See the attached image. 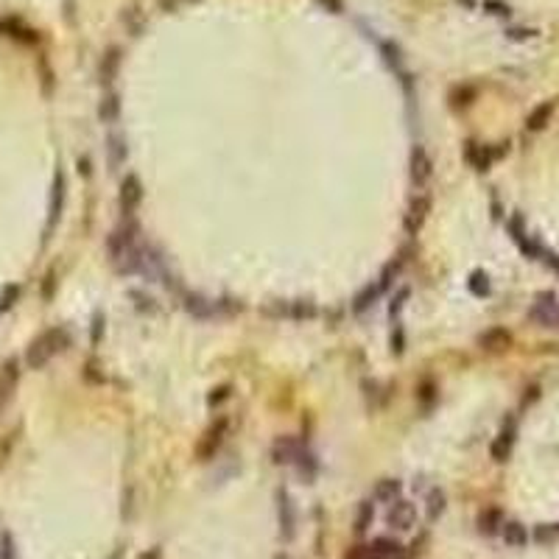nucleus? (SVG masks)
I'll return each mask as SVG.
<instances>
[{"mask_svg":"<svg viewBox=\"0 0 559 559\" xmlns=\"http://www.w3.org/2000/svg\"><path fill=\"white\" fill-rule=\"evenodd\" d=\"M70 344V335L65 327H53V330H45L40 339L31 342V347L26 350V364L28 369H42L51 364L53 356H59L62 350H67Z\"/></svg>","mask_w":559,"mask_h":559,"instance_id":"obj_1","label":"nucleus"},{"mask_svg":"<svg viewBox=\"0 0 559 559\" xmlns=\"http://www.w3.org/2000/svg\"><path fill=\"white\" fill-rule=\"evenodd\" d=\"M350 559H411L406 553V548L397 542V540H389V537H378L367 545H358Z\"/></svg>","mask_w":559,"mask_h":559,"instance_id":"obj_2","label":"nucleus"},{"mask_svg":"<svg viewBox=\"0 0 559 559\" xmlns=\"http://www.w3.org/2000/svg\"><path fill=\"white\" fill-rule=\"evenodd\" d=\"M227 433H230V419H227V417H218V422H212V425L207 428V433L201 436V442H199V447H196L199 459H201V462H210V459L218 453V447L224 444V439H227Z\"/></svg>","mask_w":559,"mask_h":559,"instance_id":"obj_3","label":"nucleus"},{"mask_svg":"<svg viewBox=\"0 0 559 559\" xmlns=\"http://www.w3.org/2000/svg\"><path fill=\"white\" fill-rule=\"evenodd\" d=\"M185 308H187V313L196 316V319H215L218 313H230V310H233V305L207 299V297H201V294H187V297H185Z\"/></svg>","mask_w":559,"mask_h":559,"instance_id":"obj_4","label":"nucleus"},{"mask_svg":"<svg viewBox=\"0 0 559 559\" xmlns=\"http://www.w3.org/2000/svg\"><path fill=\"white\" fill-rule=\"evenodd\" d=\"M528 319L537 322L540 327H559V305H556V297H553V294H542V297L531 305Z\"/></svg>","mask_w":559,"mask_h":559,"instance_id":"obj_5","label":"nucleus"},{"mask_svg":"<svg viewBox=\"0 0 559 559\" xmlns=\"http://www.w3.org/2000/svg\"><path fill=\"white\" fill-rule=\"evenodd\" d=\"M509 235H512V241L517 244V249H520L526 258L540 260L542 247H540V241H537L534 235H528V233H526V227H523V218H520V215H512V221H509Z\"/></svg>","mask_w":559,"mask_h":559,"instance_id":"obj_6","label":"nucleus"},{"mask_svg":"<svg viewBox=\"0 0 559 559\" xmlns=\"http://www.w3.org/2000/svg\"><path fill=\"white\" fill-rule=\"evenodd\" d=\"M414 520H417V509H414V503H408V501H403V498H397L394 503H389L386 523H389L392 528H397V531H408V528L414 526Z\"/></svg>","mask_w":559,"mask_h":559,"instance_id":"obj_7","label":"nucleus"},{"mask_svg":"<svg viewBox=\"0 0 559 559\" xmlns=\"http://www.w3.org/2000/svg\"><path fill=\"white\" fill-rule=\"evenodd\" d=\"M17 381H20V369H17V361H6L0 367V411H3L12 397H15V389H17Z\"/></svg>","mask_w":559,"mask_h":559,"instance_id":"obj_8","label":"nucleus"},{"mask_svg":"<svg viewBox=\"0 0 559 559\" xmlns=\"http://www.w3.org/2000/svg\"><path fill=\"white\" fill-rule=\"evenodd\" d=\"M302 442L299 439H294V436H280L274 444H272V459L277 462V465H294V459L299 456V451H302Z\"/></svg>","mask_w":559,"mask_h":559,"instance_id":"obj_9","label":"nucleus"},{"mask_svg":"<svg viewBox=\"0 0 559 559\" xmlns=\"http://www.w3.org/2000/svg\"><path fill=\"white\" fill-rule=\"evenodd\" d=\"M277 515H280V534H283V540H291L294 531H297V509H294V501L285 492L277 495Z\"/></svg>","mask_w":559,"mask_h":559,"instance_id":"obj_10","label":"nucleus"},{"mask_svg":"<svg viewBox=\"0 0 559 559\" xmlns=\"http://www.w3.org/2000/svg\"><path fill=\"white\" fill-rule=\"evenodd\" d=\"M65 193H67L65 174H62V171H56V176H53V190H51V207H48V230H53V227H56V221L62 218Z\"/></svg>","mask_w":559,"mask_h":559,"instance_id":"obj_11","label":"nucleus"},{"mask_svg":"<svg viewBox=\"0 0 559 559\" xmlns=\"http://www.w3.org/2000/svg\"><path fill=\"white\" fill-rule=\"evenodd\" d=\"M512 444H515V419L503 422L501 433L495 436V442H492V447H490V456H492L495 462H506L509 453H512Z\"/></svg>","mask_w":559,"mask_h":559,"instance_id":"obj_12","label":"nucleus"},{"mask_svg":"<svg viewBox=\"0 0 559 559\" xmlns=\"http://www.w3.org/2000/svg\"><path fill=\"white\" fill-rule=\"evenodd\" d=\"M431 174H433L431 157L425 154L422 146H417V149L411 151V179H414V185H417V187H425V182L431 179Z\"/></svg>","mask_w":559,"mask_h":559,"instance_id":"obj_13","label":"nucleus"},{"mask_svg":"<svg viewBox=\"0 0 559 559\" xmlns=\"http://www.w3.org/2000/svg\"><path fill=\"white\" fill-rule=\"evenodd\" d=\"M269 313H277V316H285V319H313L316 308H313V302L294 299V302H280V305L269 308Z\"/></svg>","mask_w":559,"mask_h":559,"instance_id":"obj_14","label":"nucleus"},{"mask_svg":"<svg viewBox=\"0 0 559 559\" xmlns=\"http://www.w3.org/2000/svg\"><path fill=\"white\" fill-rule=\"evenodd\" d=\"M465 160L476 168V171H487L490 165H492V160H495V154H492V149L490 146H484V143H476V140H470L467 146H465Z\"/></svg>","mask_w":559,"mask_h":559,"instance_id":"obj_15","label":"nucleus"},{"mask_svg":"<svg viewBox=\"0 0 559 559\" xmlns=\"http://www.w3.org/2000/svg\"><path fill=\"white\" fill-rule=\"evenodd\" d=\"M106 157H109V168L112 171H121L129 160V149H126V140L121 135H109L106 140Z\"/></svg>","mask_w":559,"mask_h":559,"instance_id":"obj_16","label":"nucleus"},{"mask_svg":"<svg viewBox=\"0 0 559 559\" xmlns=\"http://www.w3.org/2000/svg\"><path fill=\"white\" fill-rule=\"evenodd\" d=\"M140 199H143V187H140V182H137L135 176H126L124 185H121V207H124V212L132 215L135 207L140 204Z\"/></svg>","mask_w":559,"mask_h":559,"instance_id":"obj_17","label":"nucleus"},{"mask_svg":"<svg viewBox=\"0 0 559 559\" xmlns=\"http://www.w3.org/2000/svg\"><path fill=\"white\" fill-rule=\"evenodd\" d=\"M291 467L299 473V478H302V481H308V484H310V481L316 478V473H319V459H316V456L308 451V447H302L299 456L294 459V465H291Z\"/></svg>","mask_w":559,"mask_h":559,"instance_id":"obj_18","label":"nucleus"},{"mask_svg":"<svg viewBox=\"0 0 559 559\" xmlns=\"http://www.w3.org/2000/svg\"><path fill=\"white\" fill-rule=\"evenodd\" d=\"M0 34L12 37V40H17V42H37V34H34L28 26H23L20 20H15V17L0 20Z\"/></svg>","mask_w":559,"mask_h":559,"instance_id":"obj_19","label":"nucleus"},{"mask_svg":"<svg viewBox=\"0 0 559 559\" xmlns=\"http://www.w3.org/2000/svg\"><path fill=\"white\" fill-rule=\"evenodd\" d=\"M403 495V484L397 478H383L378 481V487L372 490V501L375 503H394Z\"/></svg>","mask_w":559,"mask_h":559,"instance_id":"obj_20","label":"nucleus"},{"mask_svg":"<svg viewBox=\"0 0 559 559\" xmlns=\"http://www.w3.org/2000/svg\"><path fill=\"white\" fill-rule=\"evenodd\" d=\"M478 344H481L484 350H490V353H501V350H506V347L512 344V335H509L506 330L495 327V330H487V333L481 335Z\"/></svg>","mask_w":559,"mask_h":559,"instance_id":"obj_21","label":"nucleus"},{"mask_svg":"<svg viewBox=\"0 0 559 559\" xmlns=\"http://www.w3.org/2000/svg\"><path fill=\"white\" fill-rule=\"evenodd\" d=\"M503 523H506V520H503L501 509H484V512L478 515V531H481V534H487V537L501 534Z\"/></svg>","mask_w":559,"mask_h":559,"instance_id":"obj_22","label":"nucleus"},{"mask_svg":"<svg viewBox=\"0 0 559 559\" xmlns=\"http://www.w3.org/2000/svg\"><path fill=\"white\" fill-rule=\"evenodd\" d=\"M428 207H431V201H428L425 196H419V199H414V201H411L408 215H406V230H408V233H417V230H419L422 218L428 215Z\"/></svg>","mask_w":559,"mask_h":559,"instance_id":"obj_23","label":"nucleus"},{"mask_svg":"<svg viewBox=\"0 0 559 559\" xmlns=\"http://www.w3.org/2000/svg\"><path fill=\"white\" fill-rule=\"evenodd\" d=\"M381 294H383V288H381L378 283H375V285H367V288H364V291H361L356 299H353V310H356V313L369 310V308H372V305L381 299Z\"/></svg>","mask_w":559,"mask_h":559,"instance_id":"obj_24","label":"nucleus"},{"mask_svg":"<svg viewBox=\"0 0 559 559\" xmlns=\"http://www.w3.org/2000/svg\"><path fill=\"white\" fill-rule=\"evenodd\" d=\"M444 506H447V498H444V492H442L439 487H433V490H431V492L425 495V515H428V520H436V517H442Z\"/></svg>","mask_w":559,"mask_h":559,"instance_id":"obj_25","label":"nucleus"},{"mask_svg":"<svg viewBox=\"0 0 559 559\" xmlns=\"http://www.w3.org/2000/svg\"><path fill=\"white\" fill-rule=\"evenodd\" d=\"M551 115H553V103H540V106L531 112V115H528L526 126H528L531 132H540V129H545V126H548Z\"/></svg>","mask_w":559,"mask_h":559,"instance_id":"obj_26","label":"nucleus"},{"mask_svg":"<svg viewBox=\"0 0 559 559\" xmlns=\"http://www.w3.org/2000/svg\"><path fill=\"white\" fill-rule=\"evenodd\" d=\"M372 520H375V501L369 498V501H364L361 506H358V515H356V534H367L369 531V526H372Z\"/></svg>","mask_w":559,"mask_h":559,"instance_id":"obj_27","label":"nucleus"},{"mask_svg":"<svg viewBox=\"0 0 559 559\" xmlns=\"http://www.w3.org/2000/svg\"><path fill=\"white\" fill-rule=\"evenodd\" d=\"M501 534H503L506 545H515V548H523V545H526V540H528V534H526V528H523L520 523H503Z\"/></svg>","mask_w":559,"mask_h":559,"instance_id":"obj_28","label":"nucleus"},{"mask_svg":"<svg viewBox=\"0 0 559 559\" xmlns=\"http://www.w3.org/2000/svg\"><path fill=\"white\" fill-rule=\"evenodd\" d=\"M118 65H121V51L118 48H112L106 56H103V62H101V81H112L115 78V73H118Z\"/></svg>","mask_w":559,"mask_h":559,"instance_id":"obj_29","label":"nucleus"},{"mask_svg":"<svg viewBox=\"0 0 559 559\" xmlns=\"http://www.w3.org/2000/svg\"><path fill=\"white\" fill-rule=\"evenodd\" d=\"M101 121L103 124H112L118 118V112H121V101H118V95H106L103 101H101Z\"/></svg>","mask_w":559,"mask_h":559,"instance_id":"obj_30","label":"nucleus"},{"mask_svg":"<svg viewBox=\"0 0 559 559\" xmlns=\"http://www.w3.org/2000/svg\"><path fill=\"white\" fill-rule=\"evenodd\" d=\"M470 291L478 294V297H487V294H490V280H487L484 272H476V274L470 277Z\"/></svg>","mask_w":559,"mask_h":559,"instance_id":"obj_31","label":"nucleus"},{"mask_svg":"<svg viewBox=\"0 0 559 559\" xmlns=\"http://www.w3.org/2000/svg\"><path fill=\"white\" fill-rule=\"evenodd\" d=\"M406 350V335H403V327L400 322H394V330H392V353H403Z\"/></svg>","mask_w":559,"mask_h":559,"instance_id":"obj_32","label":"nucleus"},{"mask_svg":"<svg viewBox=\"0 0 559 559\" xmlns=\"http://www.w3.org/2000/svg\"><path fill=\"white\" fill-rule=\"evenodd\" d=\"M132 299H135V308H137V310H151V313L157 310L154 299H151V297H146L143 291H132Z\"/></svg>","mask_w":559,"mask_h":559,"instance_id":"obj_33","label":"nucleus"},{"mask_svg":"<svg viewBox=\"0 0 559 559\" xmlns=\"http://www.w3.org/2000/svg\"><path fill=\"white\" fill-rule=\"evenodd\" d=\"M17 297H20V288H17V285H9V288L3 291V297H0V310H9V308L17 302Z\"/></svg>","mask_w":559,"mask_h":559,"instance_id":"obj_34","label":"nucleus"},{"mask_svg":"<svg viewBox=\"0 0 559 559\" xmlns=\"http://www.w3.org/2000/svg\"><path fill=\"white\" fill-rule=\"evenodd\" d=\"M0 559H17L15 556V545H12V537L3 534L0 537Z\"/></svg>","mask_w":559,"mask_h":559,"instance_id":"obj_35","label":"nucleus"},{"mask_svg":"<svg viewBox=\"0 0 559 559\" xmlns=\"http://www.w3.org/2000/svg\"><path fill=\"white\" fill-rule=\"evenodd\" d=\"M417 397L422 400V406H425V408H431V403L436 400V389H433L431 383H425V386L419 389V394H417Z\"/></svg>","mask_w":559,"mask_h":559,"instance_id":"obj_36","label":"nucleus"},{"mask_svg":"<svg viewBox=\"0 0 559 559\" xmlns=\"http://www.w3.org/2000/svg\"><path fill=\"white\" fill-rule=\"evenodd\" d=\"M484 9H487L490 15H498V17H509V6H503V3H495V0H487V3H484Z\"/></svg>","mask_w":559,"mask_h":559,"instance_id":"obj_37","label":"nucleus"},{"mask_svg":"<svg viewBox=\"0 0 559 559\" xmlns=\"http://www.w3.org/2000/svg\"><path fill=\"white\" fill-rule=\"evenodd\" d=\"M540 260L548 266V269H553V272H559V255H553V252H548V249H542L540 252Z\"/></svg>","mask_w":559,"mask_h":559,"instance_id":"obj_38","label":"nucleus"},{"mask_svg":"<svg viewBox=\"0 0 559 559\" xmlns=\"http://www.w3.org/2000/svg\"><path fill=\"white\" fill-rule=\"evenodd\" d=\"M319 3H324V6H333V12H342V6L335 3V0H319Z\"/></svg>","mask_w":559,"mask_h":559,"instance_id":"obj_39","label":"nucleus"}]
</instances>
